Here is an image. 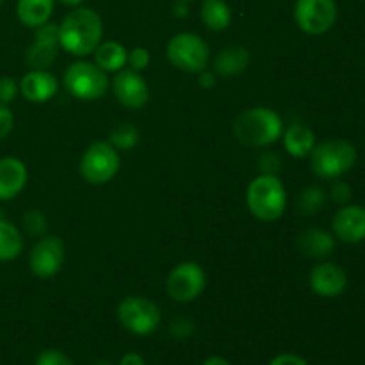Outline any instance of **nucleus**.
Returning a JSON list of instances; mask_svg holds the SVG:
<instances>
[{
  "instance_id": "f257e3e1",
  "label": "nucleus",
  "mask_w": 365,
  "mask_h": 365,
  "mask_svg": "<svg viewBox=\"0 0 365 365\" xmlns=\"http://www.w3.org/2000/svg\"><path fill=\"white\" fill-rule=\"evenodd\" d=\"M103 38L102 16L91 7H73L59 24V45L75 57H88Z\"/></svg>"
},
{
  "instance_id": "f03ea898",
  "label": "nucleus",
  "mask_w": 365,
  "mask_h": 365,
  "mask_svg": "<svg viewBox=\"0 0 365 365\" xmlns=\"http://www.w3.org/2000/svg\"><path fill=\"white\" fill-rule=\"evenodd\" d=\"M234 134L241 145L250 148H266L282 138L284 120L271 107H252L237 114Z\"/></svg>"
},
{
  "instance_id": "7ed1b4c3",
  "label": "nucleus",
  "mask_w": 365,
  "mask_h": 365,
  "mask_svg": "<svg viewBox=\"0 0 365 365\" xmlns=\"http://www.w3.org/2000/svg\"><path fill=\"white\" fill-rule=\"evenodd\" d=\"M246 205L260 221L280 220L287 209V189L278 175H259L246 189Z\"/></svg>"
},
{
  "instance_id": "20e7f679",
  "label": "nucleus",
  "mask_w": 365,
  "mask_h": 365,
  "mask_svg": "<svg viewBox=\"0 0 365 365\" xmlns=\"http://www.w3.org/2000/svg\"><path fill=\"white\" fill-rule=\"evenodd\" d=\"M310 170L323 180H337L353 170L359 159L355 145L346 139H330L314 146L309 155Z\"/></svg>"
},
{
  "instance_id": "39448f33",
  "label": "nucleus",
  "mask_w": 365,
  "mask_h": 365,
  "mask_svg": "<svg viewBox=\"0 0 365 365\" xmlns=\"http://www.w3.org/2000/svg\"><path fill=\"white\" fill-rule=\"evenodd\" d=\"M63 84L73 98L93 102L107 95L110 89L109 73L89 61H75L63 75Z\"/></svg>"
},
{
  "instance_id": "423d86ee",
  "label": "nucleus",
  "mask_w": 365,
  "mask_h": 365,
  "mask_svg": "<svg viewBox=\"0 0 365 365\" xmlns=\"http://www.w3.org/2000/svg\"><path fill=\"white\" fill-rule=\"evenodd\" d=\"M166 56L175 68L198 75L209 66L210 46L195 32H178L168 43Z\"/></svg>"
},
{
  "instance_id": "0eeeda50",
  "label": "nucleus",
  "mask_w": 365,
  "mask_h": 365,
  "mask_svg": "<svg viewBox=\"0 0 365 365\" xmlns=\"http://www.w3.org/2000/svg\"><path fill=\"white\" fill-rule=\"evenodd\" d=\"M121 166L118 150L109 141H95L82 153L78 171L91 185H103L113 180Z\"/></svg>"
},
{
  "instance_id": "6e6552de",
  "label": "nucleus",
  "mask_w": 365,
  "mask_h": 365,
  "mask_svg": "<svg viewBox=\"0 0 365 365\" xmlns=\"http://www.w3.org/2000/svg\"><path fill=\"white\" fill-rule=\"evenodd\" d=\"M118 321L134 335H150L159 328L163 314L155 302L143 296H127L118 305Z\"/></svg>"
},
{
  "instance_id": "1a4fd4ad",
  "label": "nucleus",
  "mask_w": 365,
  "mask_h": 365,
  "mask_svg": "<svg viewBox=\"0 0 365 365\" xmlns=\"http://www.w3.org/2000/svg\"><path fill=\"white\" fill-rule=\"evenodd\" d=\"M207 287V274L196 262H180L170 271L166 278V292L173 302L191 303L203 294Z\"/></svg>"
},
{
  "instance_id": "9d476101",
  "label": "nucleus",
  "mask_w": 365,
  "mask_h": 365,
  "mask_svg": "<svg viewBox=\"0 0 365 365\" xmlns=\"http://www.w3.org/2000/svg\"><path fill=\"white\" fill-rule=\"evenodd\" d=\"M335 0H296L294 20L305 34H327L337 21Z\"/></svg>"
},
{
  "instance_id": "9b49d317",
  "label": "nucleus",
  "mask_w": 365,
  "mask_h": 365,
  "mask_svg": "<svg viewBox=\"0 0 365 365\" xmlns=\"http://www.w3.org/2000/svg\"><path fill=\"white\" fill-rule=\"evenodd\" d=\"M64 264V242L56 235H43L29 253V267L38 278H52Z\"/></svg>"
},
{
  "instance_id": "f8f14e48",
  "label": "nucleus",
  "mask_w": 365,
  "mask_h": 365,
  "mask_svg": "<svg viewBox=\"0 0 365 365\" xmlns=\"http://www.w3.org/2000/svg\"><path fill=\"white\" fill-rule=\"evenodd\" d=\"M59 48V24L46 21L34 29V41L29 46L25 61L31 70H48L57 59Z\"/></svg>"
},
{
  "instance_id": "ddd939ff",
  "label": "nucleus",
  "mask_w": 365,
  "mask_h": 365,
  "mask_svg": "<svg viewBox=\"0 0 365 365\" xmlns=\"http://www.w3.org/2000/svg\"><path fill=\"white\" fill-rule=\"evenodd\" d=\"M114 96L118 102L127 109H141L148 103L150 88L146 84L141 71L123 68L118 73H114L113 82H110Z\"/></svg>"
},
{
  "instance_id": "4468645a",
  "label": "nucleus",
  "mask_w": 365,
  "mask_h": 365,
  "mask_svg": "<svg viewBox=\"0 0 365 365\" xmlns=\"http://www.w3.org/2000/svg\"><path fill=\"white\" fill-rule=\"evenodd\" d=\"M309 284L321 298H337L348 287V274L339 264L321 262L310 271Z\"/></svg>"
},
{
  "instance_id": "2eb2a0df",
  "label": "nucleus",
  "mask_w": 365,
  "mask_h": 365,
  "mask_svg": "<svg viewBox=\"0 0 365 365\" xmlns=\"http://www.w3.org/2000/svg\"><path fill=\"white\" fill-rule=\"evenodd\" d=\"M334 235L346 245H356L365 239V209L360 205H342L334 216Z\"/></svg>"
},
{
  "instance_id": "dca6fc26",
  "label": "nucleus",
  "mask_w": 365,
  "mask_h": 365,
  "mask_svg": "<svg viewBox=\"0 0 365 365\" xmlns=\"http://www.w3.org/2000/svg\"><path fill=\"white\" fill-rule=\"evenodd\" d=\"M20 93L32 103H45L59 91V81L48 70H31L21 77Z\"/></svg>"
},
{
  "instance_id": "f3484780",
  "label": "nucleus",
  "mask_w": 365,
  "mask_h": 365,
  "mask_svg": "<svg viewBox=\"0 0 365 365\" xmlns=\"http://www.w3.org/2000/svg\"><path fill=\"white\" fill-rule=\"evenodd\" d=\"M29 171L24 160L16 157L0 159V202L14 200L27 185Z\"/></svg>"
},
{
  "instance_id": "a211bd4d",
  "label": "nucleus",
  "mask_w": 365,
  "mask_h": 365,
  "mask_svg": "<svg viewBox=\"0 0 365 365\" xmlns=\"http://www.w3.org/2000/svg\"><path fill=\"white\" fill-rule=\"evenodd\" d=\"M252 63V53L246 46L230 45L214 57V73L221 77H235L245 73Z\"/></svg>"
},
{
  "instance_id": "6ab92c4d",
  "label": "nucleus",
  "mask_w": 365,
  "mask_h": 365,
  "mask_svg": "<svg viewBox=\"0 0 365 365\" xmlns=\"http://www.w3.org/2000/svg\"><path fill=\"white\" fill-rule=\"evenodd\" d=\"M284 148L294 159H305L312 153L316 146V134L305 123H292L287 128H284Z\"/></svg>"
},
{
  "instance_id": "aec40b11",
  "label": "nucleus",
  "mask_w": 365,
  "mask_h": 365,
  "mask_svg": "<svg viewBox=\"0 0 365 365\" xmlns=\"http://www.w3.org/2000/svg\"><path fill=\"white\" fill-rule=\"evenodd\" d=\"M298 246L310 259H324L335 250V235L323 228H307L298 235Z\"/></svg>"
},
{
  "instance_id": "412c9836",
  "label": "nucleus",
  "mask_w": 365,
  "mask_h": 365,
  "mask_svg": "<svg viewBox=\"0 0 365 365\" xmlns=\"http://www.w3.org/2000/svg\"><path fill=\"white\" fill-rule=\"evenodd\" d=\"M56 7V0H18L16 16L21 25L36 29L50 21Z\"/></svg>"
},
{
  "instance_id": "4be33fe9",
  "label": "nucleus",
  "mask_w": 365,
  "mask_h": 365,
  "mask_svg": "<svg viewBox=\"0 0 365 365\" xmlns=\"http://www.w3.org/2000/svg\"><path fill=\"white\" fill-rule=\"evenodd\" d=\"M93 56H95L96 66L102 68L106 73H118L127 66L128 50L120 41L109 39V41L100 43Z\"/></svg>"
},
{
  "instance_id": "5701e85b",
  "label": "nucleus",
  "mask_w": 365,
  "mask_h": 365,
  "mask_svg": "<svg viewBox=\"0 0 365 365\" xmlns=\"http://www.w3.org/2000/svg\"><path fill=\"white\" fill-rule=\"evenodd\" d=\"M203 25L212 32H221L230 27L232 11L225 0H203L200 6Z\"/></svg>"
},
{
  "instance_id": "b1692460",
  "label": "nucleus",
  "mask_w": 365,
  "mask_h": 365,
  "mask_svg": "<svg viewBox=\"0 0 365 365\" xmlns=\"http://www.w3.org/2000/svg\"><path fill=\"white\" fill-rule=\"evenodd\" d=\"M24 252V235L11 221L0 217V262H11Z\"/></svg>"
},
{
  "instance_id": "393cba45",
  "label": "nucleus",
  "mask_w": 365,
  "mask_h": 365,
  "mask_svg": "<svg viewBox=\"0 0 365 365\" xmlns=\"http://www.w3.org/2000/svg\"><path fill=\"white\" fill-rule=\"evenodd\" d=\"M139 141H141V132L134 123H118L109 134V143L118 152L135 148Z\"/></svg>"
},
{
  "instance_id": "a878e982",
  "label": "nucleus",
  "mask_w": 365,
  "mask_h": 365,
  "mask_svg": "<svg viewBox=\"0 0 365 365\" xmlns=\"http://www.w3.org/2000/svg\"><path fill=\"white\" fill-rule=\"evenodd\" d=\"M327 203V195L317 185H309L298 196V209L303 216H314L319 212Z\"/></svg>"
},
{
  "instance_id": "bb28decb",
  "label": "nucleus",
  "mask_w": 365,
  "mask_h": 365,
  "mask_svg": "<svg viewBox=\"0 0 365 365\" xmlns=\"http://www.w3.org/2000/svg\"><path fill=\"white\" fill-rule=\"evenodd\" d=\"M46 217L41 210H29L27 214L24 216V228L29 235H34V237H43L46 232Z\"/></svg>"
},
{
  "instance_id": "cd10ccee",
  "label": "nucleus",
  "mask_w": 365,
  "mask_h": 365,
  "mask_svg": "<svg viewBox=\"0 0 365 365\" xmlns=\"http://www.w3.org/2000/svg\"><path fill=\"white\" fill-rule=\"evenodd\" d=\"M20 95V84L13 77H0V103L9 106Z\"/></svg>"
},
{
  "instance_id": "c85d7f7f",
  "label": "nucleus",
  "mask_w": 365,
  "mask_h": 365,
  "mask_svg": "<svg viewBox=\"0 0 365 365\" xmlns=\"http://www.w3.org/2000/svg\"><path fill=\"white\" fill-rule=\"evenodd\" d=\"M34 365H75L66 353L59 349H45L38 355Z\"/></svg>"
},
{
  "instance_id": "c756f323",
  "label": "nucleus",
  "mask_w": 365,
  "mask_h": 365,
  "mask_svg": "<svg viewBox=\"0 0 365 365\" xmlns=\"http://www.w3.org/2000/svg\"><path fill=\"white\" fill-rule=\"evenodd\" d=\"M192 331H195V324H192V321L189 319V317L177 316L171 321L170 334L173 335L175 339H178V341H184V339L191 337Z\"/></svg>"
},
{
  "instance_id": "7c9ffc66",
  "label": "nucleus",
  "mask_w": 365,
  "mask_h": 365,
  "mask_svg": "<svg viewBox=\"0 0 365 365\" xmlns=\"http://www.w3.org/2000/svg\"><path fill=\"white\" fill-rule=\"evenodd\" d=\"M127 64L130 70H135V71L146 70V68L150 66V52L146 48H143V46H135L134 50L128 52Z\"/></svg>"
},
{
  "instance_id": "2f4dec72",
  "label": "nucleus",
  "mask_w": 365,
  "mask_h": 365,
  "mask_svg": "<svg viewBox=\"0 0 365 365\" xmlns=\"http://www.w3.org/2000/svg\"><path fill=\"white\" fill-rule=\"evenodd\" d=\"M330 196L335 203H339V205H348L349 200H351L353 196V191L351 187H349V184H346V182L342 180H337L331 184Z\"/></svg>"
},
{
  "instance_id": "473e14b6",
  "label": "nucleus",
  "mask_w": 365,
  "mask_h": 365,
  "mask_svg": "<svg viewBox=\"0 0 365 365\" xmlns=\"http://www.w3.org/2000/svg\"><path fill=\"white\" fill-rule=\"evenodd\" d=\"M259 166L264 175H277L282 168V159L274 152L262 153L259 159Z\"/></svg>"
},
{
  "instance_id": "72a5a7b5",
  "label": "nucleus",
  "mask_w": 365,
  "mask_h": 365,
  "mask_svg": "<svg viewBox=\"0 0 365 365\" xmlns=\"http://www.w3.org/2000/svg\"><path fill=\"white\" fill-rule=\"evenodd\" d=\"M14 128V114L7 106L0 103V141L6 139Z\"/></svg>"
},
{
  "instance_id": "f704fd0d",
  "label": "nucleus",
  "mask_w": 365,
  "mask_h": 365,
  "mask_svg": "<svg viewBox=\"0 0 365 365\" xmlns=\"http://www.w3.org/2000/svg\"><path fill=\"white\" fill-rule=\"evenodd\" d=\"M269 365H309L303 356L294 355V353H280L271 360Z\"/></svg>"
},
{
  "instance_id": "c9c22d12",
  "label": "nucleus",
  "mask_w": 365,
  "mask_h": 365,
  "mask_svg": "<svg viewBox=\"0 0 365 365\" xmlns=\"http://www.w3.org/2000/svg\"><path fill=\"white\" fill-rule=\"evenodd\" d=\"M198 84L202 86V88H214V86H216V73H214V71H210V70H202L198 73Z\"/></svg>"
},
{
  "instance_id": "e433bc0d",
  "label": "nucleus",
  "mask_w": 365,
  "mask_h": 365,
  "mask_svg": "<svg viewBox=\"0 0 365 365\" xmlns=\"http://www.w3.org/2000/svg\"><path fill=\"white\" fill-rule=\"evenodd\" d=\"M118 365H146L145 360H143L141 355L138 353H127V355L121 356L120 364Z\"/></svg>"
},
{
  "instance_id": "4c0bfd02",
  "label": "nucleus",
  "mask_w": 365,
  "mask_h": 365,
  "mask_svg": "<svg viewBox=\"0 0 365 365\" xmlns=\"http://www.w3.org/2000/svg\"><path fill=\"white\" fill-rule=\"evenodd\" d=\"M202 365H232L227 359L223 356H209V359L203 360Z\"/></svg>"
},
{
  "instance_id": "58836bf2",
  "label": "nucleus",
  "mask_w": 365,
  "mask_h": 365,
  "mask_svg": "<svg viewBox=\"0 0 365 365\" xmlns=\"http://www.w3.org/2000/svg\"><path fill=\"white\" fill-rule=\"evenodd\" d=\"M59 2L64 4V6H68V7H78L82 2H84V0H59Z\"/></svg>"
},
{
  "instance_id": "ea45409f",
  "label": "nucleus",
  "mask_w": 365,
  "mask_h": 365,
  "mask_svg": "<svg viewBox=\"0 0 365 365\" xmlns=\"http://www.w3.org/2000/svg\"><path fill=\"white\" fill-rule=\"evenodd\" d=\"M91 365H113V364H109V362H95V364H91Z\"/></svg>"
},
{
  "instance_id": "a19ab883",
  "label": "nucleus",
  "mask_w": 365,
  "mask_h": 365,
  "mask_svg": "<svg viewBox=\"0 0 365 365\" xmlns=\"http://www.w3.org/2000/svg\"><path fill=\"white\" fill-rule=\"evenodd\" d=\"M177 2H191V0H177Z\"/></svg>"
},
{
  "instance_id": "79ce46f5",
  "label": "nucleus",
  "mask_w": 365,
  "mask_h": 365,
  "mask_svg": "<svg viewBox=\"0 0 365 365\" xmlns=\"http://www.w3.org/2000/svg\"><path fill=\"white\" fill-rule=\"evenodd\" d=\"M2 4H4V0H0V7H2Z\"/></svg>"
}]
</instances>
